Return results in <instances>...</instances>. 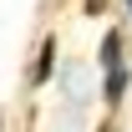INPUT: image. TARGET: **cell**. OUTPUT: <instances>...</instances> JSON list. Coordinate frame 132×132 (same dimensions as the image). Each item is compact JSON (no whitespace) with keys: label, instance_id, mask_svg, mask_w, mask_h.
Wrapping results in <instances>:
<instances>
[{"label":"cell","instance_id":"1","mask_svg":"<svg viewBox=\"0 0 132 132\" xmlns=\"http://www.w3.org/2000/svg\"><path fill=\"white\" fill-rule=\"evenodd\" d=\"M122 92H127V41H122V31H107L102 36V97H107V107H117Z\"/></svg>","mask_w":132,"mask_h":132},{"label":"cell","instance_id":"2","mask_svg":"<svg viewBox=\"0 0 132 132\" xmlns=\"http://www.w3.org/2000/svg\"><path fill=\"white\" fill-rule=\"evenodd\" d=\"M51 56H56V41H41V56H36V66H31V81H46L51 76Z\"/></svg>","mask_w":132,"mask_h":132},{"label":"cell","instance_id":"3","mask_svg":"<svg viewBox=\"0 0 132 132\" xmlns=\"http://www.w3.org/2000/svg\"><path fill=\"white\" fill-rule=\"evenodd\" d=\"M122 5H127V15H132V0H122Z\"/></svg>","mask_w":132,"mask_h":132}]
</instances>
